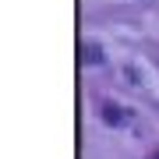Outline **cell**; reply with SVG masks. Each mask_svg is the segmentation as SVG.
Returning <instances> with one entry per match:
<instances>
[{
	"label": "cell",
	"mask_w": 159,
	"mask_h": 159,
	"mask_svg": "<svg viewBox=\"0 0 159 159\" xmlns=\"http://www.w3.org/2000/svg\"><path fill=\"white\" fill-rule=\"evenodd\" d=\"M148 159H159V152H152V156H148Z\"/></svg>",
	"instance_id": "cell-3"
},
{
	"label": "cell",
	"mask_w": 159,
	"mask_h": 159,
	"mask_svg": "<svg viewBox=\"0 0 159 159\" xmlns=\"http://www.w3.org/2000/svg\"><path fill=\"white\" fill-rule=\"evenodd\" d=\"M102 120H106V124H120V120H124V113H120V106H102Z\"/></svg>",
	"instance_id": "cell-1"
},
{
	"label": "cell",
	"mask_w": 159,
	"mask_h": 159,
	"mask_svg": "<svg viewBox=\"0 0 159 159\" xmlns=\"http://www.w3.org/2000/svg\"><path fill=\"white\" fill-rule=\"evenodd\" d=\"M81 57H85L89 64H99V60H102V53H99V46H96V43H85V46H81Z\"/></svg>",
	"instance_id": "cell-2"
}]
</instances>
